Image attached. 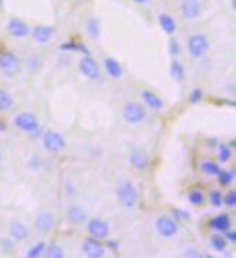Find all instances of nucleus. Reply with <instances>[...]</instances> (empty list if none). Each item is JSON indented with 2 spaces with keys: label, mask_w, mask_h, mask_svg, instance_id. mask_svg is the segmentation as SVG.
Wrapping results in <instances>:
<instances>
[{
  "label": "nucleus",
  "mask_w": 236,
  "mask_h": 258,
  "mask_svg": "<svg viewBox=\"0 0 236 258\" xmlns=\"http://www.w3.org/2000/svg\"><path fill=\"white\" fill-rule=\"evenodd\" d=\"M118 201L127 209H134L138 205V190L130 180L119 182L117 188Z\"/></svg>",
  "instance_id": "f257e3e1"
},
{
  "label": "nucleus",
  "mask_w": 236,
  "mask_h": 258,
  "mask_svg": "<svg viewBox=\"0 0 236 258\" xmlns=\"http://www.w3.org/2000/svg\"><path fill=\"white\" fill-rule=\"evenodd\" d=\"M209 48H210V43L206 35L195 34L187 39V52L195 59L203 58L207 53Z\"/></svg>",
  "instance_id": "f03ea898"
},
{
  "label": "nucleus",
  "mask_w": 236,
  "mask_h": 258,
  "mask_svg": "<svg viewBox=\"0 0 236 258\" xmlns=\"http://www.w3.org/2000/svg\"><path fill=\"white\" fill-rule=\"evenodd\" d=\"M13 123H15V126L19 130L28 133L32 138H36L40 134V127H39L38 119L31 113H20V114H17Z\"/></svg>",
  "instance_id": "7ed1b4c3"
},
{
  "label": "nucleus",
  "mask_w": 236,
  "mask_h": 258,
  "mask_svg": "<svg viewBox=\"0 0 236 258\" xmlns=\"http://www.w3.org/2000/svg\"><path fill=\"white\" fill-rule=\"evenodd\" d=\"M122 117L128 124L137 126V124H141L143 121H146L147 111H146L144 105H141L140 103L128 101L122 107Z\"/></svg>",
  "instance_id": "20e7f679"
},
{
  "label": "nucleus",
  "mask_w": 236,
  "mask_h": 258,
  "mask_svg": "<svg viewBox=\"0 0 236 258\" xmlns=\"http://www.w3.org/2000/svg\"><path fill=\"white\" fill-rule=\"evenodd\" d=\"M42 143H43L45 150L49 153H61L67 147V141H65L64 136L58 131H53V130L45 131V134L42 136Z\"/></svg>",
  "instance_id": "39448f33"
},
{
  "label": "nucleus",
  "mask_w": 236,
  "mask_h": 258,
  "mask_svg": "<svg viewBox=\"0 0 236 258\" xmlns=\"http://www.w3.org/2000/svg\"><path fill=\"white\" fill-rule=\"evenodd\" d=\"M0 71L7 77H13L20 71V61L13 52L0 53Z\"/></svg>",
  "instance_id": "423d86ee"
},
{
  "label": "nucleus",
  "mask_w": 236,
  "mask_h": 258,
  "mask_svg": "<svg viewBox=\"0 0 236 258\" xmlns=\"http://www.w3.org/2000/svg\"><path fill=\"white\" fill-rule=\"evenodd\" d=\"M154 226L163 238H173L179 232V225L176 222V219H173L167 215H161L160 218H157Z\"/></svg>",
  "instance_id": "0eeeda50"
},
{
  "label": "nucleus",
  "mask_w": 236,
  "mask_h": 258,
  "mask_svg": "<svg viewBox=\"0 0 236 258\" xmlns=\"http://www.w3.org/2000/svg\"><path fill=\"white\" fill-rule=\"evenodd\" d=\"M180 13L186 20H196L202 13L200 0H183L180 4Z\"/></svg>",
  "instance_id": "6e6552de"
},
{
  "label": "nucleus",
  "mask_w": 236,
  "mask_h": 258,
  "mask_svg": "<svg viewBox=\"0 0 236 258\" xmlns=\"http://www.w3.org/2000/svg\"><path fill=\"white\" fill-rule=\"evenodd\" d=\"M79 71H81V74L84 75L85 78L92 80V81L98 80L100 78V74H101L97 61L94 58H91V56H84L81 59V62H79Z\"/></svg>",
  "instance_id": "1a4fd4ad"
},
{
  "label": "nucleus",
  "mask_w": 236,
  "mask_h": 258,
  "mask_svg": "<svg viewBox=\"0 0 236 258\" xmlns=\"http://www.w3.org/2000/svg\"><path fill=\"white\" fill-rule=\"evenodd\" d=\"M86 229L89 232V235L95 240H102L110 234V225L105 221H102L100 218H92L88 221Z\"/></svg>",
  "instance_id": "9d476101"
},
{
  "label": "nucleus",
  "mask_w": 236,
  "mask_h": 258,
  "mask_svg": "<svg viewBox=\"0 0 236 258\" xmlns=\"http://www.w3.org/2000/svg\"><path fill=\"white\" fill-rule=\"evenodd\" d=\"M7 32L10 34V36L17 38V39H23L26 36L31 35V28L20 19L17 17H10L7 20Z\"/></svg>",
  "instance_id": "9b49d317"
},
{
  "label": "nucleus",
  "mask_w": 236,
  "mask_h": 258,
  "mask_svg": "<svg viewBox=\"0 0 236 258\" xmlns=\"http://www.w3.org/2000/svg\"><path fill=\"white\" fill-rule=\"evenodd\" d=\"M81 250H82V254H84L85 257L89 258H102L105 256V253H107L105 247L97 241L95 238L85 240L82 247H81Z\"/></svg>",
  "instance_id": "f8f14e48"
},
{
  "label": "nucleus",
  "mask_w": 236,
  "mask_h": 258,
  "mask_svg": "<svg viewBox=\"0 0 236 258\" xmlns=\"http://www.w3.org/2000/svg\"><path fill=\"white\" fill-rule=\"evenodd\" d=\"M53 225H55V215L49 211H43V212L38 214V216L35 219V229L42 234L51 232Z\"/></svg>",
  "instance_id": "ddd939ff"
},
{
  "label": "nucleus",
  "mask_w": 236,
  "mask_h": 258,
  "mask_svg": "<svg viewBox=\"0 0 236 258\" xmlns=\"http://www.w3.org/2000/svg\"><path fill=\"white\" fill-rule=\"evenodd\" d=\"M55 35V29L52 26L48 25H36L34 29H32V38H34L35 42L40 43V45H45L51 41Z\"/></svg>",
  "instance_id": "4468645a"
},
{
  "label": "nucleus",
  "mask_w": 236,
  "mask_h": 258,
  "mask_svg": "<svg viewBox=\"0 0 236 258\" xmlns=\"http://www.w3.org/2000/svg\"><path fill=\"white\" fill-rule=\"evenodd\" d=\"M68 221L72 225H81L86 221V211L81 205H71L67 211Z\"/></svg>",
  "instance_id": "2eb2a0df"
},
{
  "label": "nucleus",
  "mask_w": 236,
  "mask_h": 258,
  "mask_svg": "<svg viewBox=\"0 0 236 258\" xmlns=\"http://www.w3.org/2000/svg\"><path fill=\"white\" fill-rule=\"evenodd\" d=\"M130 163H131L133 168L141 171V169H146L150 165V157H149V155L144 150L135 149V150L131 152V155H130Z\"/></svg>",
  "instance_id": "dca6fc26"
},
{
  "label": "nucleus",
  "mask_w": 236,
  "mask_h": 258,
  "mask_svg": "<svg viewBox=\"0 0 236 258\" xmlns=\"http://www.w3.org/2000/svg\"><path fill=\"white\" fill-rule=\"evenodd\" d=\"M9 232H10V237L15 240V241H25L29 235V229L28 226L20 222V221H13L10 226H9Z\"/></svg>",
  "instance_id": "f3484780"
},
{
  "label": "nucleus",
  "mask_w": 236,
  "mask_h": 258,
  "mask_svg": "<svg viewBox=\"0 0 236 258\" xmlns=\"http://www.w3.org/2000/svg\"><path fill=\"white\" fill-rule=\"evenodd\" d=\"M141 98L153 110H161L164 107L163 100L157 94H154L153 91H150V89H143L141 91Z\"/></svg>",
  "instance_id": "a211bd4d"
},
{
  "label": "nucleus",
  "mask_w": 236,
  "mask_h": 258,
  "mask_svg": "<svg viewBox=\"0 0 236 258\" xmlns=\"http://www.w3.org/2000/svg\"><path fill=\"white\" fill-rule=\"evenodd\" d=\"M210 228L213 229V231H216V232H225L226 229H229L231 228V218H229V215H226V214H220L218 216H213L212 219H210Z\"/></svg>",
  "instance_id": "6ab92c4d"
},
{
  "label": "nucleus",
  "mask_w": 236,
  "mask_h": 258,
  "mask_svg": "<svg viewBox=\"0 0 236 258\" xmlns=\"http://www.w3.org/2000/svg\"><path fill=\"white\" fill-rule=\"evenodd\" d=\"M104 68L107 71V74H108L111 78H114V80H119V78L122 77V68H121L119 62H118L117 59L111 58V56L105 58V61H104Z\"/></svg>",
  "instance_id": "aec40b11"
},
{
  "label": "nucleus",
  "mask_w": 236,
  "mask_h": 258,
  "mask_svg": "<svg viewBox=\"0 0 236 258\" xmlns=\"http://www.w3.org/2000/svg\"><path fill=\"white\" fill-rule=\"evenodd\" d=\"M158 23H160V28L163 29V32L167 35H173L177 29V23H176L174 17L169 13H161L158 16Z\"/></svg>",
  "instance_id": "412c9836"
},
{
  "label": "nucleus",
  "mask_w": 236,
  "mask_h": 258,
  "mask_svg": "<svg viewBox=\"0 0 236 258\" xmlns=\"http://www.w3.org/2000/svg\"><path fill=\"white\" fill-rule=\"evenodd\" d=\"M61 51H71V52H79L82 53L84 56H91V51L88 49V46L84 45L82 42H67V43H62L59 46Z\"/></svg>",
  "instance_id": "4be33fe9"
},
{
  "label": "nucleus",
  "mask_w": 236,
  "mask_h": 258,
  "mask_svg": "<svg viewBox=\"0 0 236 258\" xmlns=\"http://www.w3.org/2000/svg\"><path fill=\"white\" fill-rule=\"evenodd\" d=\"M170 75L174 81L182 83L185 80V68L183 64L180 61H177L176 58L170 62Z\"/></svg>",
  "instance_id": "5701e85b"
},
{
  "label": "nucleus",
  "mask_w": 236,
  "mask_h": 258,
  "mask_svg": "<svg viewBox=\"0 0 236 258\" xmlns=\"http://www.w3.org/2000/svg\"><path fill=\"white\" fill-rule=\"evenodd\" d=\"M86 32H88L91 39H94V41L100 39V36H101V25H100L98 19L89 17L86 20Z\"/></svg>",
  "instance_id": "b1692460"
},
{
  "label": "nucleus",
  "mask_w": 236,
  "mask_h": 258,
  "mask_svg": "<svg viewBox=\"0 0 236 258\" xmlns=\"http://www.w3.org/2000/svg\"><path fill=\"white\" fill-rule=\"evenodd\" d=\"M199 169L200 172L204 174H209V176H216L220 171L219 163L216 162H212V160H203L202 163L199 165Z\"/></svg>",
  "instance_id": "393cba45"
},
{
  "label": "nucleus",
  "mask_w": 236,
  "mask_h": 258,
  "mask_svg": "<svg viewBox=\"0 0 236 258\" xmlns=\"http://www.w3.org/2000/svg\"><path fill=\"white\" fill-rule=\"evenodd\" d=\"M13 98H12V95L6 91V89H3V88H0V111H9V110H12L13 108Z\"/></svg>",
  "instance_id": "a878e982"
},
{
  "label": "nucleus",
  "mask_w": 236,
  "mask_h": 258,
  "mask_svg": "<svg viewBox=\"0 0 236 258\" xmlns=\"http://www.w3.org/2000/svg\"><path fill=\"white\" fill-rule=\"evenodd\" d=\"M187 201L193 207H200V205L204 204V193L199 189L190 190L189 192V196H187Z\"/></svg>",
  "instance_id": "bb28decb"
},
{
  "label": "nucleus",
  "mask_w": 236,
  "mask_h": 258,
  "mask_svg": "<svg viewBox=\"0 0 236 258\" xmlns=\"http://www.w3.org/2000/svg\"><path fill=\"white\" fill-rule=\"evenodd\" d=\"M45 248H46V244H45L43 241H39L38 244L32 245V247L26 251V257L28 258L40 257V256L45 253Z\"/></svg>",
  "instance_id": "cd10ccee"
},
{
  "label": "nucleus",
  "mask_w": 236,
  "mask_h": 258,
  "mask_svg": "<svg viewBox=\"0 0 236 258\" xmlns=\"http://www.w3.org/2000/svg\"><path fill=\"white\" fill-rule=\"evenodd\" d=\"M216 176H218V180H219V183L222 186H228L235 179V171H222L220 169Z\"/></svg>",
  "instance_id": "c85d7f7f"
},
{
  "label": "nucleus",
  "mask_w": 236,
  "mask_h": 258,
  "mask_svg": "<svg viewBox=\"0 0 236 258\" xmlns=\"http://www.w3.org/2000/svg\"><path fill=\"white\" fill-rule=\"evenodd\" d=\"M45 256L48 258H64L65 257V253H64V248L53 244L51 247H46L45 248Z\"/></svg>",
  "instance_id": "c756f323"
},
{
  "label": "nucleus",
  "mask_w": 236,
  "mask_h": 258,
  "mask_svg": "<svg viewBox=\"0 0 236 258\" xmlns=\"http://www.w3.org/2000/svg\"><path fill=\"white\" fill-rule=\"evenodd\" d=\"M210 245L215 251L218 253H222L226 250V245H228V241L225 240V237H220V235H212L210 238Z\"/></svg>",
  "instance_id": "7c9ffc66"
},
{
  "label": "nucleus",
  "mask_w": 236,
  "mask_h": 258,
  "mask_svg": "<svg viewBox=\"0 0 236 258\" xmlns=\"http://www.w3.org/2000/svg\"><path fill=\"white\" fill-rule=\"evenodd\" d=\"M219 149V159L222 163H226V162H229L231 160V156H232V149L226 144V143H219V146H218Z\"/></svg>",
  "instance_id": "2f4dec72"
},
{
  "label": "nucleus",
  "mask_w": 236,
  "mask_h": 258,
  "mask_svg": "<svg viewBox=\"0 0 236 258\" xmlns=\"http://www.w3.org/2000/svg\"><path fill=\"white\" fill-rule=\"evenodd\" d=\"M209 202L213 208H220L223 204V196L219 190H212L210 195H209Z\"/></svg>",
  "instance_id": "473e14b6"
},
{
  "label": "nucleus",
  "mask_w": 236,
  "mask_h": 258,
  "mask_svg": "<svg viewBox=\"0 0 236 258\" xmlns=\"http://www.w3.org/2000/svg\"><path fill=\"white\" fill-rule=\"evenodd\" d=\"M169 52L173 58H177V56L180 55V52H182V46H180V42H179L177 39H170Z\"/></svg>",
  "instance_id": "72a5a7b5"
},
{
  "label": "nucleus",
  "mask_w": 236,
  "mask_h": 258,
  "mask_svg": "<svg viewBox=\"0 0 236 258\" xmlns=\"http://www.w3.org/2000/svg\"><path fill=\"white\" fill-rule=\"evenodd\" d=\"M173 218H176L180 222H187L190 216L185 209H173Z\"/></svg>",
  "instance_id": "f704fd0d"
},
{
  "label": "nucleus",
  "mask_w": 236,
  "mask_h": 258,
  "mask_svg": "<svg viewBox=\"0 0 236 258\" xmlns=\"http://www.w3.org/2000/svg\"><path fill=\"white\" fill-rule=\"evenodd\" d=\"M223 204L228 208H235L236 204V192L231 190L229 193H226V196L223 198Z\"/></svg>",
  "instance_id": "c9c22d12"
},
{
  "label": "nucleus",
  "mask_w": 236,
  "mask_h": 258,
  "mask_svg": "<svg viewBox=\"0 0 236 258\" xmlns=\"http://www.w3.org/2000/svg\"><path fill=\"white\" fill-rule=\"evenodd\" d=\"M203 100V91L200 88H196V89H193L192 91V94H190V103L193 104H199L200 101Z\"/></svg>",
  "instance_id": "e433bc0d"
},
{
  "label": "nucleus",
  "mask_w": 236,
  "mask_h": 258,
  "mask_svg": "<svg viewBox=\"0 0 236 258\" xmlns=\"http://www.w3.org/2000/svg\"><path fill=\"white\" fill-rule=\"evenodd\" d=\"M223 234H225V240H226V241L235 244V242H236V232L234 231V229H231V228H229V229H226V231H225Z\"/></svg>",
  "instance_id": "4c0bfd02"
},
{
  "label": "nucleus",
  "mask_w": 236,
  "mask_h": 258,
  "mask_svg": "<svg viewBox=\"0 0 236 258\" xmlns=\"http://www.w3.org/2000/svg\"><path fill=\"white\" fill-rule=\"evenodd\" d=\"M186 257H202V254H199V251H197V250H195V248H193V250H187V251H186V254H185Z\"/></svg>",
  "instance_id": "58836bf2"
},
{
  "label": "nucleus",
  "mask_w": 236,
  "mask_h": 258,
  "mask_svg": "<svg viewBox=\"0 0 236 258\" xmlns=\"http://www.w3.org/2000/svg\"><path fill=\"white\" fill-rule=\"evenodd\" d=\"M107 247L111 248L113 251H117L119 244H118V241H116V240H110V241H107Z\"/></svg>",
  "instance_id": "ea45409f"
},
{
  "label": "nucleus",
  "mask_w": 236,
  "mask_h": 258,
  "mask_svg": "<svg viewBox=\"0 0 236 258\" xmlns=\"http://www.w3.org/2000/svg\"><path fill=\"white\" fill-rule=\"evenodd\" d=\"M4 129H6L4 123H3V121H0V131H1V130H4Z\"/></svg>",
  "instance_id": "a19ab883"
},
{
  "label": "nucleus",
  "mask_w": 236,
  "mask_h": 258,
  "mask_svg": "<svg viewBox=\"0 0 236 258\" xmlns=\"http://www.w3.org/2000/svg\"><path fill=\"white\" fill-rule=\"evenodd\" d=\"M133 1H135V3H141V4H143V3H147L149 0H133Z\"/></svg>",
  "instance_id": "79ce46f5"
},
{
  "label": "nucleus",
  "mask_w": 236,
  "mask_h": 258,
  "mask_svg": "<svg viewBox=\"0 0 236 258\" xmlns=\"http://www.w3.org/2000/svg\"><path fill=\"white\" fill-rule=\"evenodd\" d=\"M231 147H232V149L235 147V140H232V141H231Z\"/></svg>",
  "instance_id": "37998d69"
},
{
  "label": "nucleus",
  "mask_w": 236,
  "mask_h": 258,
  "mask_svg": "<svg viewBox=\"0 0 236 258\" xmlns=\"http://www.w3.org/2000/svg\"><path fill=\"white\" fill-rule=\"evenodd\" d=\"M1 4H3V0H0V6H1Z\"/></svg>",
  "instance_id": "c03bdc74"
},
{
  "label": "nucleus",
  "mask_w": 236,
  "mask_h": 258,
  "mask_svg": "<svg viewBox=\"0 0 236 258\" xmlns=\"http://www.w3.org/2000/svg\"><path fill=\"white\" fill-rule=\"evenodd\" d=\"M0 163H1V153H0Z\"/></svg>",
  "instance_id": "a18cd8bd"
}]
</instances>
